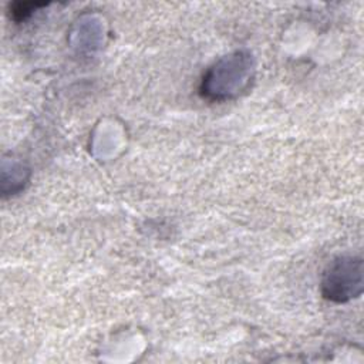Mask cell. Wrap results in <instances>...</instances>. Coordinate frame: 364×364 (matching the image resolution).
Wrapping results in <instances>:
<instances>
[{
  "label": "cell",
  "mask_w": 364,
  "mask_h": 364,
  "mask_svg": "<svg viewBox=\"0 0 364 364\" xmlns=\"http://www.w3.org/2000/svg\"><path fill=\"white\" fill-rule=\"evenodd\" d=\"M323 286L328 299L344 301L351 294L354 297L355 287L361 289V260L340 259L327 272Z\"/></svg>",
  "instance_id": "cell-1"
}]
</instances>
